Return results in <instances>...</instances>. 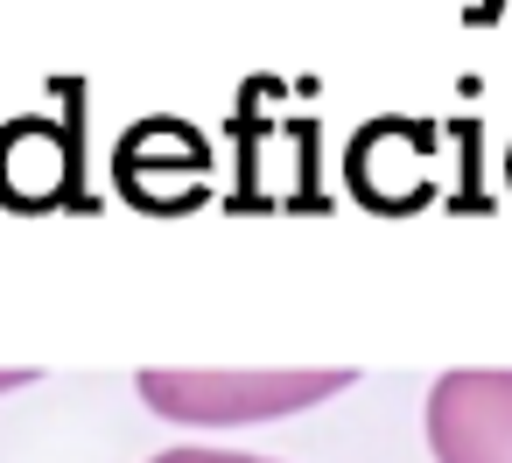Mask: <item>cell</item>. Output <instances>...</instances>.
I'll use <instances>...</instances> for the list:
<instances>
[{"instance_id":"cell-1","label":"cell","mask_w":512,"mask_h":463,"mask_svg":"<svg viewBox=\"0 0 512 463\" xmlns=\"http://www.w3.org/2000/svg\"><path fill=\"white\" fill-rule=\"evenodd\" d=\"M351 372H141V400L183 428H239V421H274L302 414L330 393H344Z\"/></svg>"},{"instance_id":"cell-2","label":"cell","mask_w":512,"mask_h":463,"mask_svg":"<svg viewBox=\"0 0 512 463\" xmlns=\"http://www.w3.org/2000/svg\"><path fill=\"white\" fill-rule=\"evenodd\" d=\"M428 449L435 463H512V372H442L428 386Z\"/></svg>"},{"instance_id":"cell-3","label":"cell","mask_w":512,"mask_h":463,"mask_svg":"<svg viewBox=\"0 0 512 463\" xmlns=\"http://www.w3.org/2000/svg\"><path fill=\"white\" fill-rule=\"evenodd\" d=\"M155 463H267V456H239V449H162Z\"/></svg>"},{"instance_id":"cell-4","label":"cell","mask_w":512,"mask_h":463,"mask_svg":"<svg viewBox=\"0 0 512 463\" xmlns=\"http://www.w3.org/2000/svg\"><path fill=\"white\" fill-rule=\"evenodd\" d=\"M29 379H36L29 365H15V372H0V393H8V386H29Z\"/></svg>"}]
</instances>
